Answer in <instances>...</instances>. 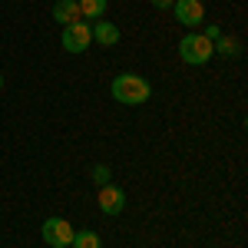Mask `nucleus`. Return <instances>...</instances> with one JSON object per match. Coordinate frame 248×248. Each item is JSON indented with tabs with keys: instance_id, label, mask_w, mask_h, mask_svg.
<instances>
[{
	"instance_id": "nucleus-1",
	"label": "nucleus",
	"mask_w": 248,
	"mask_h": 248,
	"mask_svg": "<svg viewBox=\"0 0 248 248\" xmlns=\"http://www.w3.org/2000/svg\"><path fill=\"white\" fill-rule=\"evenodd\" d=\"M109 90H113V99L123 103V106H139V103H146V99L153 96L149 79H142L139 73H119Z\"/></svg>"
},
{
	"instance_id": "nucleus-2",
	"label": "nucleus",
	"mask_w": 248,
	"mask_h": 248,
	"mask_svg": "<svg viewBox=\"0 0 248 248\" xmlns=\"http://www.w3.org/2000/svg\"><path fill=\"white\" fill-rule=\"evenodd\" d=\"M212 43L202 33H189V37H182L179 40V57L186 60L189 66H202V63H209L212 60Z\"/></svg>"
},
{
	"instance_id": "nucleus-3",
	"label": "nucleus",
	"mask_w": 248,
	"mask_h": 248,
	"mask_svg": "<svg viewBox=\"0 0 248 248\" xmlns=\"http://www.w3.org/2000/svg\"><path fill=\"white\" fill-rule=\"evenodd\" d=\"M90 43H93V23L77 20V23L63 27V50L66 53H83V50H90Z\"/></svg>"
},
{
	"instance_id": "nucleus-4",
	"label": "nucleus",
	"mask_w": 248,
	"mask_h": 248,
	"mask_svg": "<svg viewBox=\"0 0 248 248\" xmlns=\"http://www.w3.org/2000/svg\"><path fill=\"white\" fill-rule=\"evenodd\" d=\"M43 242L50 248H66V245H73V225L66 222V218H46L43 222Z\"/></svg>"
},
{
	"instance_id": "nucleus-5",
	"label": "nucleus",
	"mask_w": 248,
	"mask_h": 248,
	"mask_svg": "<svg viewBox=\"0 0 248 248\" xmlns=\"http://www.w3.org/2000/svg\"><path fill=\"white\" fill-rule=\"evenodd\" d=\"M96 205L103 209V215H119V212L126 209V192L119 189V186H99Z\"/></svg>"
},
{
	"instance_id": "nucleus-6",
	"label": "nucleus",
	"mask_w": 248,
	"mask_h": 248,
	"mask_svg": "<svg viewBox=\"0 0 248 248\" xmlns=\"http://www.w3.org/2000/svg\"><path fill=\"white\" fill-rule=\"evenodd\" d=\"M172 7H175L179 23H186V27H199L205 20V3L202 0H175Z\"/></svg>"
},
{
	"instance_id": "nucleus-7",
	"label": "nucleus",
	"mask_w": 248,
	"mask_h": 248,
	"mask_svg": "<svg viewBox=\"0 0 248 248\" xmlns=\"http://www.w3.org/2000/svg\"><path fill=\"white\" fill-rule=\"evenodd\" d=\"M53 20H57V23H63V27H70V23L83 20L79 3H77V0H57V3H53Z\"/></svg>"
},
{
	"instance_id": "nucleus-8",
	"label": "nucleus",
	"mask_w": 248,
	"mask_h": 248,
	"mask_svg": "<svg viewBox=\"0 0 248 248\" xmlns=\"http://www.w3.org/2000/svg\"><path fill=\"white\" fill-rule=\"evenodd\" d=\"M93 40L99 46H116V43H119V27L109 23V20H96L93 23Z\"/></svg>"
},
{
	"instance_id": "nucleus-9",
	"label": "nucleus",
	"mask_w": 248,
	"mask_h": 248,
	"mask_svg": "<svg viewBox=\"0 0 248 248\" xmlns=\"http://www.w3.org/2000/svg\"><path fill=\"white\" fill-rule=\"evenodd\" d=\"M79 3V14H83V20H99L103 14H106V0H77Z\"/></svg>"
},
{
	"instance_id": "nucleus-10",
	"label": "nucleus",
	"mask_w": 248,
	"mask_h": 248,
	"mask_svg": "<svg viewBox=\"0 0 248 248\" xmlns=\"http://www.w3.org/2000/svg\"><path fill=\"white\" fill-rule=\"evenodd\" d=\"M73 248H103V238L96 232H73Z\"/></svg>"
},
{
	"instance_id": "nucleus-11",
	"label": "nucleus",
	"mask_w": 248,
	"mask_h": 248,
	"mask_svg": "<svg viewBox=\"0 0 248 248\" xmlns=\"http://www.w3.org/2000/svg\"><path fill=\"white\" fill-rule=\"evenodd\" d=\"M212 50H215V53H222V57H235V53H238V40L218 37L215 43H212Z\"/></svg>"
},
{
	"instance_id": "nucleus-12",
	"label": "nucleus",
	"mask_w": 248,
	"mask_h": 248,
	"mask_svg": "<svg viewBox=\"0 0 248 248\" xmlns=\"http://www.w3.org/2000/svg\"><path fill=\"white\" fill-rule=\"evenodd\" d=\"M93 182L96 186H109V169L106 166H93Z\"/></svg>"
},
{
	"instance_id": "nucleus-13",
	"label": "nucleus",
	"mask_w": 248,
	"mask_h": 248,
	"mask_svg": "<svg viewBox=\"0 0 248 248\" xmlns=\"http://www.w3.org/2000/svg\"><path fill=\"white\" fill-rule=\"evenodd\" d=\"M202 37L209 40V43H215V40L222 37V30H218V27H205V33H202Z\"/></svg>"
},
{
	"instance_id": "nucleus-14",
	"label": "nucleus",
	"mask_w": 248,
	"mask_h": 248,
	"mask_svg": "<svg viewBox=\"0 0 248 248\" xmlns=\"http://www.w3.org/2000/svg\"><path fill=\"white\" fill-rule=\"evenodd\" d=\"M149 3H153L155 10H169V7L175 3V0H149Z\"/></svg>"
},
{
	"instance_id": "nucleus-15",
	"label": "nucleus",
	"mask_w": 248,
	"mask_h": 248,
	"mask_svg": "<svg viewBox=\"0 0 248 248\" xmlns=\"http://www.w3.org/2000/svg\"><path fill=\"white\" fill-rule=\"evenodd\" d=\"M0 86H3V73H0Z\"/></svg>"
}]
</instances>
